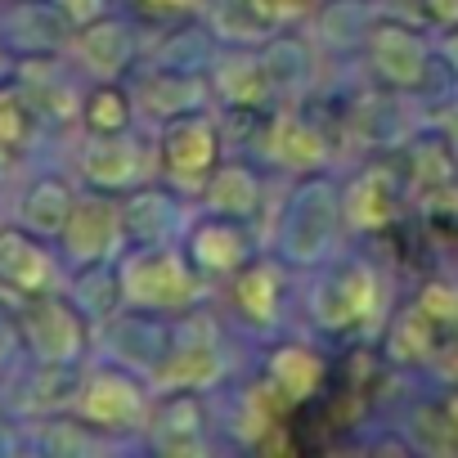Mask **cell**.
Returning a JSON list of instances; mask_svg holds the SVG:
<instances>
[{
  "label": "cell",
  "mask_w": 458,
  "mask_h": 458,
  "mask_svg": "<svg viewBox=\"0 0 458 458\" xmlns=\"http://www.w3.org/2000/svg\"><path fill=\"white\" fill-rule=\"evenodd\" d=\"M77 171L90 189L117 193V189H135L148 175V153L126 131H90L77 153Z\"/></svg>",
  "instance_id": "10"
},
{
  "label": "cell",
  "mask_w": 458,
  "mask_h": 458,
  "mask_svg": "<svg viewBox=\"0 0 458 458\" xmlns=\"http://www.w3.org/2000/svg\"><path fill=\"white\" fill-rule=\"evenodd\" d=\"M171 337H175V328H166L153 315H113L108 319V346H113V355L122 364H131V369H144V373L157 369V360L166 355Z\"/></svg>",
  "instance_id": "20"
},
{
  "label": "cell",
  "mask_w": 458,
  "mask_h": 458,
  "mask_svg": "<svg viewBox=\"0 0 458 458\" xmlns=\"http://www.w3.org/2000/svg\"><path fill=\"white\" fill-rule=\"evenodd\" d=\"M122 297L135 310H189L202 301L207 284L189 252L171 243H140L122 261Z\"/></svg>",
  "instance_id": "1"
},
{
  "label": "cell",
  "mask_w": 458,
  "mask_h": 458,
  "mask_svg": "<svg viewBox=\"0 0 458 458\" xmlns=\"http://www.w3.org/2000/svg\"><path fill=\"white\" fill-rule=\"evenodd\" d=\"M37 122H41V108L32 104L23 86H0V162H14L32 148Z\"/></svg>",
  "instance_id": "26"
},
{
  "label": "cell",
  "mask_w": 458,
  "mask_h": 458,
  "mask_svg": "<svg viewBox=\"0 0 458 458\" xmlns=\"http://www.w3.org/2000/svg\"><path fill=\"white\" fill-rule=\"evenodd\" d=\"M409 436H413V449H427V454H454L458 449V427H454L449 409H418L413 422H409Z\"/></svg>",
  "instance_id": "32"
},
{
  "label": "cell",
  "mask_w": 458,
  "mask_h": 458,
  "mask_svg": "<svg viewBox=\"0 0 458 458\" xmlns=\"http://www.w3.org/2000/svg\"><path fill=\"white\" fill-rule=\"evenodd\" d=\"M225 364L229 360H225L216 324L202 319V315H189L175 328V337H171L166 355L157 360V369L148 373V382H153L157 395L162 391H211L225 377Z\"/></svg>",
  "instance_id": "7"
},
{
  "label": "cell",
  "mask_w": 458,
  "mask_h": 458,
  "mask_svg": "<svg viewBox=\"0 0 458 458\" xmlns=\"http://www.w3.org/2000/svg\"><path fill=\"white\" fill-rule=\"evenodd\" d=\"M207 99H211V86L189 68H148L140 81V108L157 122L198 113V108H207Z\"/></svg>",
  "instance_id": "18"
},
{
  "label": "cell",
  "mask_w": 458,
  "mask_h": 458,
  "mask_svg": "<svg viewBox=\"0 0 458 458\" xmlns=\"http://www.w3.org/2000/svg\"><path fill=\"white\" fill-rule=\"evenodd\" d=\"M0 68H5V59H0Z\"/></svg>",
  "instance_id": "40"
},
{
  "label": "cell",
  "mask_w": 458,
  "mask_h": 458,
  "mask_svg": "<svg viewBox=\"0 0 458 458\" xmlns=\"http://www.w3.org/2000/svg\"><path fill=\"white\" fill-rule=\"evenodd\" d=\"M445 140H449V148H454V157H458V108L445 117Z\"/></svg>",
  "instance_id": "37"
},
{
  "label": "cell",
  "mask_w": 458,
  "mask_h": 458,
  "mask_svg": "<svg viewBox=\"0 0 458 458\" xmlns=\"http://www.w3.org/2000/svg\"><path fill=\"white\" fill-rule=\"evenodd\" d=\"M90 315L64 297V293H46V297H32L23 301L19 310V333H23V346L32 351L37 364H77L86 351H90Z\"/></svg>",
  "instance_id": "5"
},
{
  "label": "cell",
  "mask_w": 458,
  "mask_h": 458,
  "mask_svg": "<svg viewBox=\"0 0 458 458\" xmlns=\"http://www.w3.org/2000/svg\"><path fill=\"white\" fill-rule=\"evenodd\" d=\"M279 5L275 0H211V32L225 46H257L270 41L279 28Z\"/></svg>",
  "instance_id": "23"
},
{
  "label": "cell",
  "mask_w": 458,
  "mask_h": 458,
  "mask_svg": "<svg viewBox=\"0 0 458 458\" xmlns=\"http://www.w3.org/2000/svg\"><path fill=\"white\" fill-rule=\"evenodd\" d=\"M364 50H369V64H373L377 81H386L391 90H418V86H427L431 50H427V41L413 28H404V23H377V28H369Z\"/></svg>",
  "instance_id": "11"
},
{
  "label": "cell",
  "mask_w": 458,
  "mask_h": 458,
  "mask_svg": "<svg viewBox=\"0 0 458 458\" xmlns=\"http://www.w3.org/2000/svg\"><path fill=\"white\" fill-rule=\"evenodd\" d=\"M261 175L252 171V166H243V162H216V171L207 175V184H202V202H207V211L211 216H229V220H252L257 211H261Z\"/></svg>",
  "instance_id": "19"
},
{
  "label": "cell",
  "mask_w": 458,
  "mask_h": 458,
  "mask_svg": "<svg viewBox=\"0 0 458 458\" xmlns=\"http://www.w3.org/2000/svg\"><path fill=\"white\" fill-rule=\"evenodd\" d=\"M382 310H386V288L369 261H342L310 293V315L328 333L373 328L382 319Z\"/></svg>",
  "instance_id": "3"
},
{
  "label": "cell",
  "mask_w": 458,
  "mask_h": 458,
  "mask_svg": "<svg viewBox=\"0 0 458 458\" xmlns=\"http://www.w3.org/2000/svg\"><path fill=\"white\" fill-rule=\"evenodd\" d=\"M288 409H297L270 377H257L243 395H239V413H234V431H239V440L243 445H266V436H275L284 422V413Z\"/></svg>",
  "instance_id": "25"
},
{
  "label": "cell",
  "mask_w": 458,
  "mask_h": 458,
  "mask_svg": "<svg viewBox=\"0 0 458 458\" xmlns=\"http://www.w3.org/2000/svg\"><path fill=\"white\" fill-rule=\"evenodd\" d=\"M261 59H266V72L275 81V95L297 90L310 77V55H306V46L297 37H288V41L284 37H270V46L261 50Z\"/></svg>",
  "instance_id": "30"
},
{
  "label": "cell",
  "mask_w": 458,
  "mask_h": 458,
  "mask_svg": "<svg viewBox=\"0 0 458 458\" xmlns=\"http://www.w3.org/2000/svg\"><path fill=\"white\" fill-rule=\"evenodd\" d=\"M68 50L77 55V64H81L95 81H117V77L135 64V55H140V37L131 32V23H122V19H104V14H99V19L72 28Z\"/></svg>",
  "instance_id": "12"
},
{
  "label": "cell",
  "mask_w": 458,
  "mask_h": 458,
  "mask_svg": "<svg viewBox=\"0 0 458 458\" xmlns=\"http://www.w3.org/2000/svg\"><path fill=\"white\" fill-rule=\"evenodd\" d=\"M266 377H270L293 404H306L310 395H319V386H324V377H328V364H324V355H319L315 346H306V342H284V346L270 351Z\"/></svg>",
  "instance_id": "22"
},
{
  "label": "cell",
  "mask_w": 458,
  "mask_h": 458,
  "mask_svg": "<svg viewBox=\"0 0 458 458\" xmlns=\"http://www.w3.org/2000/svg\"><path fill=\"white\" fill-rule=\"evenodd\" d=\"M64 252L77 261V266H90V261H113L131 239H126V216H122V202H113L104 189H90V193H77L72 211H68V225L59 234Z\"/></svg>",
  "instance_id": "8"
},
{
  "label": "cell",
  "mask_w": 458,
  "mask_h": 458,
  "mask_svg": "<svg viewBox=\"0 0 458 458\" xmlns=\"http://www.w3.org/2000/svg\"><path fill=\"white\" fill-rule=\"evenodd\" d=\"M328 135L306 122L301 113H279L270 126H266V157L293 175H310L328 162Z\"/></svg>",
  "instance_id": "17"
},
{
  "label": "cell",
  "mask_w": 458,
  "mask_h": 458,
  "mask_svg": "<svg viewBox=\"0 0 458 458\" xmlns=\"http://www.w3.org/2000/svg\"><path fill=\"white\" fill-rule=\"evenodd\" d=\"M422 5H427L431 23H440V28H458V0H422Z\"/></svg>",
  "instance_id": "36"
},
{
  "label": "cell",
  "mask_w": 458,
  "mask_h": 458,
  "mask_svg": "<svg viewBox=\"0 0 458 458\" xmlns=\"http://www.w3.org/2000/svg\"><path fill=\"white\" fill-rule=\"evenodd\" d=\"M445 409H449V418H454V427H458V391L449 395V404H445Z\"/></svg>",
  "instance_id": "39"
},
{
  "label": "cell",
  "mask_w": 458,
  "mask_h": 458,
  "mask_svg": "<svg viewBox=\"0 0 458 458\" xmlns=\"http://www.w3.org/2000/svg\"><path fill=\"white\" fill-rule=\"evenodd\" d=\"M189 261L202 275H229L234 279L248 261H252V239L243 220H229V216H207L189 229Z\"/></svg>",
  "instance_id": "14"
},
{
  "label": "cell",
  "mask_w": 458,
  "mask_h": 458,
  "mask_svg": "<svg viewBox=\"0 0 458 458\" xmlns=\"http://www.w3.org/2000/svg\"><path fill=\"white\" fill-rule=\"evenodd\" d=\"M202 391H162L148 427L157 436V445L166 454H184V449H202Z\"/></svg>",
  "instance_id": "21"
},
{
  "label": "cell",
  "mask_w": 458,
  "mask_h": 458,
  "mask_svg": "<svg viewBox=\"0 0 458 458\" xmlns=\"http://www.w3.org/2000/svg\"><path fill=\"white\" fill-rule=\"evenodd\" d=\"M211 90L239 113H261L275 99V81L266 72V59L252 55V46H229L211 59Z\"/></svg>",
  "instance_id": "13"
},
{
  "label": "cell",
  "mask_w": 458,
  "mask_h": 458,
  "mask_svg": "<svg viewBox=\"0 0 458 458\" xmlns=\"http://www.w3.org/2000/svg\"><path fill=\"white\" fill-rule=\"evenodd\" d=\"M454 166H458V157H454V148H449L445 135L440 140H418L409 148V171H413V184L422 193L427 189H440V184H454Z\"/></svg>",
  "instance_id": "31"
},
{
  "label": "cell",
  "mask_w": 458,
  "mask_h": 458,
  "mask_svg": "<svg viewBox=\"0 0 458 458\" xmlns=\"http://www.w3.org/2000/svg\"><path fill=\"white\" fill-rule=\"evenodd\" d=\"M135 5H140L148 19H180V14H193L202 0H135Z\"/></svg>",
  "instance_id": "34"
},
{
  "label": "cell",
  "mask_w": 458,
  "mask_h": 458,
  "mask_svg": "<svg viewBox=\"0 0 458 458\" xmlns=\"http://www.w3.org/2000/svg\"><path fill=\"white\" fill-rule=\"evenodd\" d=\"M436 346H440V328L422 315L418 301L404 306L386 328V355L395 364H427V360H436Z\"/></svg>",
  "instance_id": "27"
},
{
  "label": "cell",
  "mask_w": 458,
  "mask_h": 458,
  "mask_svg": "<svg viewBox=\"0 0 458 458\" xmlns=\"http://www.w3.org/2000/svg\"><path fill=\"white\" fill-rule=\"evenodd\" d=\"M55 5L72 19V28H81V23H90V19L104 14V0H55Z\"/></svg>",
  "instance_id": "35"
},
{
  "label": "cell",
  "mask_w": 458,
  "mask_h": 458,
  "mask_svg": "<svg viewBox=\"0 0 458 458\" xmlns=\"http://www.w3.org/2000/svg\"><path fill=\"white\" fill-rule=\"evenodd\" d=\"M400 216V180L391 166H369L342 189V220L360 234H377V229L395 225Z\"/></svg>",
  "instance_id": "15"
},
{
  "label": "cell",
  "mask_w": 458,
  "mask_h": 458,
  "mask_svg": "<svg viewBox=\"0 0 458 458\" xmlns=\"http://www.w3.org/2000/svg\"><path fill=\"white\" fill-rule=\"evenodd\" d=\"M418 306H422V315H427L440 333H454V328H458V284H449V279L422 284Z\"/></svg>",
  "instance_id": "33"
},
{
  "label": "cell",
  "mask_w": 458,
  "mask_h": 458,
  "mask_svg": "<svg viewBox=\"0 0 458 458\" xmlns=\"http://www.w3.org/2000/svg\"><path fill=\"white\" fill-rule=\"evenodd\" d=\"M122 216H126V239L131 243H166L171 225H175L171 198L162 189H135L122 202Z\"/></svg>",
  "instance_id": "28"
},
{
  "label": "cell",
  "mask_w": 458,
  "mask_h": 458,
  "mask_svg": "<svg viewBox=\"0 0 458 458\" xmlns=\"http://www.w3.org/2000/svg\"><path fill=\"white\" fill-rule=\"evenodd\" d=\"M59 266L50 257V248L41 243V234L23 225H5L0 229V288L19 301L59 293Z\"/></svg>",
  "instance_id": "9"
},
{
  "label": "cell",
  "mask_w": 458,
  "mask_h": 458,
  "mask_svg": "<svg viewBox=\"0 0 458 458\" xmlns=\"http://www.w3.org/2000/svg\"><path fill=\"white\" fill-rule=\"evenodd\" d=\"M72 202H77V193H72L68 180L41 175V180H32L28 193L19 198V225L32 229V234H41V239H59L64 225H68Z\"/></svg>",
  "instance_id": "24"
},
{
  "label": "cell",
  "mask_w": 458,
  "mask_h": 458,
  "mask_svg": "<svg viewBox=\"0 0 458 458\" xmlns=\"http://www.w3.org/2000/svg\"><path fill=\"white\" fill-rule=\"evenodd\" d=\"M342 225V193L324 180V175H301L288 207H284V225H279V252L297 266H315L328 257L333 239Z\"/></svg>",
  "instance_id": "2"
},
{
  "label": "cell",
  "mask_w": 458,
  "mask_h": 458,
  "mask_svg": "<svg viewBox=\"0 0 458 458\" xmlns=\"http://www.w3.org/2000/svg\"><path fill=\"white\" fill-rule=\"evenodd\" d=\"M72 413H77L81 427L122 436V431H144L148 427L153 400H148V386L135 373H126V369H95L81 382V391L72 395Z\"/></svg>",
  "instance_id": "6"
},
{
  "label": "cell",
  "mask_w": 458,
  "mask_h": 458,
  "mask_svg": "<svg viewBox=\"0 0 458 458\" xmlns=\"http://www.w3.org/2000/svg\"><path fill=\"white\" fill-rule=\"evenodd\" d=\"M216 157H220V122L207 117V108L162 122L157 171L175 193H202L207 175L216 171Z\"/></svg>",
  "instance_id": "4"
},
{
  "label": "cell",
  "mask_w": 458,
  "mask_h": 458,
  "mask_svg": "<svg viewBox=\"0 0 458 458\" xmlns=\"http://www.w3.org/2000/svg\"><path fill=\"white\" fill-rule=\"evenodd\" d=\"M284 266L270 261V257H252L239 275H234V288H229V301H234L239 319L257 333H270L279 324V301H284Z\"/></svg>",
  "instance_id": "16"
},
{
  "label": "cell",
  "mask_w": 458,
  "mask_h": 458,
  "mask_svg": "<svg viewBox=\"0 0 458 458\" xmlns=\"http://www.w3.org/2000/svg\"><path fill=\"white\" fill-rule=\"evenodd\" d=\"M135 104L117 81H99L86 99H81V126L86 131H131Z\"/></svg>",
  "instance_id": "29"
},
{
  "label": "cell",
  "mask_w": 458,
  "mask_h": 458,
  "mask_svg": "<svg viewBox=\"0 0 458 458\" xmlns=\"http://www.w3.org/2000/svg\"><path fill=\"white\" fill-rule=\"evenodd\" d=\"M10 346H14V337H10L5 324H0V369H5V360H10Z\"/></svg>",
  "instance_id": "38"
}]
</instances>
